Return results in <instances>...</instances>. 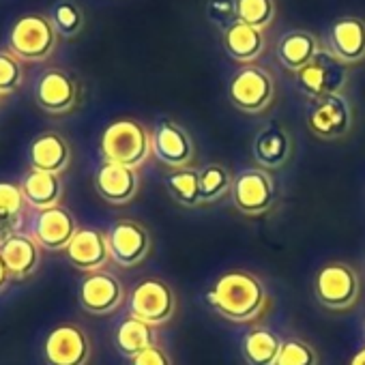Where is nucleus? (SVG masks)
Segmentation results:
<instances>
[{
    "mask_svg": "<svg viewBox=\"0 0 365 365\" xmlns=\"http://www.w3.org/2000/svg\"><path fill=\"white\" fill-rule=\"evenodd\" d=\"M282 344L284 339L275 331L267 327H256L243 335L241 354L247 365H275Z\"/></svg>",
    "mask_w": 365,
    "mask_h": 365,
    "instance_id": "nucleus-25",
    "label": "nucleus"
},
{
    "mask_svg": "<svg viewBox=\"0 0 365 365\" xmlns=\"http://www.w3.org/2000/svg\"><path fill=\"white\" fill-rule=\"evenodd\" d=\"M207 11L213 24L228 29L230 24L237 22V0H211Z\"/></svg>",
    "mask_w": 365,
    "mask_h": 365,
    "instance_id": "nucleus-34",
    "label": "nucleus"
},
{
    "mask_svg": "<svg viewBox=\"0 0 365 365\" xmlns=\"http://www.w3.org/2000/svg\"><path fill=\"white\" fill-rule=\"evenodd\" d=\"M228 99L245 114H262L275 99V82L267 69L247 65L228 82Z\"/></svg>",
    "mask_w": 365,
    "mask_h": 365,
    "instance_id": "nucleus-8",
    "label": "nucleus"
},
{
    "mask_svg": "<svg viewBox=\"0 0 365 365\" xmlns=\"http://www.w3.org/2000/svg\"><path fill=\"white\" fill-rule=\"evenodd\" d=\"M198 174H200V200H202V205H213V202L222 200L226 194H230L235 176L230 174V170L226 165L209 163V165L200 168Z\"/></svg>",
    "mask_w": 365,
    "mask_h": 365,
    "instance_id": "nucleus-28",
    "label": "nucleus"
},
{
    "mask_svg": "<svg viewBox=\"0 0 365 365\" xmlns=\"http://www.w3.org/2000/svg\"><path fill=\"white\" fill-rule=\"evenodd\" d=\"M350 127H352V108L341 93L312 101L307 110V129L314 138L333 142L348 135Z\"/></svg>",
    "mask_w": 365,
    "mask_h": 365,
    "instance_id": "nucleus-9",
    "label": "nucleus"
},
{
    "mask_svg": "<svg viewBox=\"0 0 365 365\" xmlns=\"http://www.w3.org/2000/svg\"><path fill=\"white\" fill-rule=\"evenodd\" d=\"M125 297L127 292L123 282L108 271L86 273V277L80 282L78 288L80 307L93 316H106L116 312L123 305Z\"/></svg>",
    "mask_w": 365,
    "mask_h": 365,
    "instance_id": "nucleus-13",
    "label": "nucleus"
},
{
    "mask_svg": "<svg viewBox=\"0 0 365 365\" xmlns=\"http://www.w3.org/2000/svg\"><path fill=\"white\" fill-rule=\"evenodd\" d=\"M58 43V33L50 16L29 14L20 18L9 33V52L26 63L48 61Z\"/></svg>",
    "mask_w": 365,
    "mask_h": 365,
    "instance_id": "nucleus-4",
    "label": "nucleus"
},
{
    "mask_svg": "<svg viewBox=\"0 0 365 365\" xmlns=\"http://www.w3.org/2000/svg\"><path fill=\"white\" fill-rule=\"evenodd\" d=\"M153 157L170 170H185L196 159V144L185 127L165 118L153 131Z\"/></svg>",
    "mask_w": 365,
    "mask_h": 365,
    "instance_id": "nucleus-11",
    "label": "nucleus"
},
{
    "mask_svg": "<svg viewBox=\"0 0 365 365\" xmlns=\"http://www.w3.org/2000/svg\"><path fill=\"white\" fill-rule=\"evenodd\" d=\"M363 333H365V327H363Z\"/></svg>",
    "mask_w": 365,
    "mask_h": 365,
    "instance_id": "nucleus-38",
    "label": "nucleus"
},
{
    "mask_svg": "<svg viewBox=\"0 0 365 365\" xmlns=\"http://www.w3.org/2000/svg\"><path fill=\"white\" fill-rule=\"evenodd\" d=\"M0 97H3V95H0Z\"/></svg>",
    "mask_w": 365,
    "mask_h": 365,
    "instance_id": "nucleus-39",
    "label": "nucleus"
},
{
    "mask_svg": "<svg viewBox=\"0 0 365 365\" xmlns=\"http://www.w3.org/2000/svg\"><path fill=\"white\" fill-rule=\"evenodd\" d=\"M0 258L11 279H24L35 273L41 260L39 245L33 237L26 235H9L0 241Z\"/></svg>",
    "mask_w": 365,
    "mask_h": 365,
    "instance_id": "nucleus-21",
    "label": "nucleus"
},
{
    "mask_svg": "<svg viewBox=\"0 0 365 365\" xmlns=\"http://www.w3.org/2000/svg\"><path fill=\"white\" fill-rule=\"evenodd\" d=\"M275 18V0H237V20L264 31Z\"/></svg>",
    "mask_w": 365,
    "mask_h": 365,
    "instance_id": "nucleus-30",
    "label": "nucleus"
},
{
    "mask_svg": "<svg viewBox=\"0 0 365 365\" xmlns=\"http://www.w3.org/2000/svg\"><path fill=\"white\" fill-rule=\"evenodd\" d=\"M24 67L14 52L0 50V95H11L22 86Z\"/></svg>",
    "mask_w": 365,
    "mask_h": 365,
    "instance_id": "nucleus-33",
    "label": "nucleus"
},
{
    "mask_svg": "<svg viewBox=\"0 0 365 365\" xmlns=\"http://www.w3.org/2000/svg\"><path fill=\"white\" fill-rule=\"evenodd\" d=\"M65 254L67 260L84 273L103 271L108 262H112L108 232H101L97 228H78Z\"/></svg>",
    "mask_w": 365,
    "mask_h": 365,
    "instance_id": "nucleus-15",
    "label": "nucleus"
},
{
    "mask_svg": "<svg viewBox=\"0 0 365 365\" xmlns=\"http://www.w3.org/2000/svg\"><path fill=\"white\" fill-rule=\"evenodd\" d=\"M50 20L58 37H76L84 26V14L73 0H58L50 9Z\"/></svg>",
    "mask_w": 365,
    "mask_h": 365,
    "instance_id": "nucleus-29",
    "label": "nucleus"
},
{
    "mask_svg": "<svg viewBox=\"0 0 365 365\" xmlns=\"http://www.w3.org/2000/svg\"><path fill=\"white\" fill-rule=\"evenodd\" d=\"M316 301L331 312H348L361 294V277L348 262H329L318 269L312 282Z\"/></svg>",
    "mask_w": 365,
    "mask_h": 365,
    "instance_id": "nucleus-3",
    "label": "nucleus"
},
{
    "mask_svg": "<svg viewBox=\"0 0 365 365\" xmlns=\"http://www.w3.org/2000/svg\"><path fill=\"white\" fill-rule=\"evenodd\" d=\"M224 48L226 52L239 61V63H254L262 52H264V37L262 31L243 24V22H235L224 31Z\"/></svg>",
    "mask_w": 365,
    "mask_h": 365,
    "instance_id": "nucleus-23",
    "label": "nucleus"
},
{
    "mask_svg": "<svg viewBox=\"0 0 365 365\" xmlns=\"http://www.w3.org/2000/svg\"><path fill=\"white\" fill-rule=\"evenodd\" d=\"M9 279H11V277H9V273H7V269H5V262H3V258H0V290H3V288L7 286Z\"/></svg>",
    "mask_w": 365,
    "mask_h": 365,
    "instance_id": "nucleus-36",
    "label": "nucleus"
},
{
    "mask_svg": "<svg viewBox=\"0 0 365 365\" xmlns=\"http://www.w3.org/2000/svg\"><path fill=\"white\" fill-rule=\"evenodd\" d=\"M20 187H22L26 205L31 209H37V213L61 207V200H63V178H61V174L31 170L29 176L22 180Z\"/></svg>",
    "mask_w": 365,
    "mask_h": 365,
    "instance_id": "nucleus-22",
    "label": "nucleus"
},
{
    "mask_svg": "<svg viewBox=\"0 0 365 365\" xmlns=\"http://www.w3.org/2000/svg\"><path fill=\"white\" fill-rule=\"evenodd\" d=\"M114 346L123 356L133 359L150 346H157V327L129 316L123 322H118L114 331Z\"/></svg>",
    "mask_w": 365,
    "mask_h": 365,
    "instance_id": "nucleus-24",
    "label": "nucleus"
},
{
    "mask_svg": "<svg viewBox=\"0 0 365 365\" xmlns=\"http://www.w3.org/2000/svg\"><path fill=\"white\" fill-rule=\"evenodd\" d=\"M80 88L63 69H48L35 82V101L48 114H67L78 106Z\"/></svg>",
    "mask_w": 365,
    "mask_h": 365,
    "instance_id": "nucleus-14",
    "label": "nucleus"
},
{
    "mask_svg": "<svg viewBox=\"0 0 365 365\" xmlns=\"http://www.w3.org/2000/svg\"><path fill=\"white\" fill-rule=\"evenodd\" d=\"M129 365H174V363L161 346H150L148 350L129 359Z\"/></svg>",
    "mask_w": 365,
    "mask_h": 365,
    "instance_id": "nucleus-35",
    "label": "nucleus"
},
{
    "mask_svg": "<svg viewBox=\"0 0 365 365\" xmlns=\"http://www.w3.org/2000/svg\"><path fill=\"white\" fill-rule=\"evenodd\" d=\"M112 262L123 269H133L146 260L153 247L150 232L135 220H116L108 230Z\"/></svg>",
    "mask_w": 365,
    "mask_h": 365,
    "instance_id": "nucleus-10",
    "label": "nucleus"
},
{
    "mask_svg": "<svg viewBox=\"0 0 365 365\" xmlns=\"http://www.w3.org/2000/svg\"><path fill=\"white\" fill-rule=\"evenodd\" d=\"M275 365H318V352L309 341L301 337H288L282 344Z\"/></svg>",
    "mask_w": 365,
    "mask_h": 365,
    "instance_id": "nucleus-32",
    "label": "nucleus"
},
{
    "mask_svg": "<svg viewBox=\"0 0 365 365\" xmlns=\"http://www.w3.org/2000/svg\"><path fill=\"white\" fill-rule=\"evenodd\" d=\"M327 50L344 65H356L365 58V22L356 18L337 20L329 29Z\"/></svg>",
    "mask_w": 365,
    "mask_h": 365,
    "instance_id": "nucleus-20",
    "label": "nucleus"
},
{
    "mask_svg": "<svg viewBox=\"0 0 365 365\" xmlns=\"http://www.w3.org/2000/svg\"><path fill=\"white\" fill-rule=\"evenodd\" d=\"M76 232V217L65 207L39 211L33 220V239L48 252H65Z\"/></svg>",
    "mask_w": 365,
    "mask_h": 365,
    "instance_id": "nucleus-16",
    "label": "nucleus"
},
{
    "mask_svg": "<svg viewBox=\"0 0 365 365\" xmlns=\"http://www.w3.org/2000/svg\"><path fill=\"white\" fill-rule=\"evenodd\" d=\"M165 190L170 198L182 209H196L202 205L200 200V174L194 168L172 170L165 176Z\"/></svg>",
    "mask_w": 365,
    "mask_h": 365,
    "instance_id": "nucleus-27",
    "label": "nucleus"
},
{
    "mask_svg": "<svg viewBox=\"0 0 365 365\" xmlns=\"http://www.w3.org/2000/svg\"><path fill=\"white\" fill-rule=\"evenodd\" d=\"M230 200L235 209L245 217L267 215L277 202L275 180L264 168H247L241 170L230 190Z\"/></svg>",
    "mask_w": 365,
    "mask_h": 365,
    "instance_id": "nucleus-6",
    "label": "nucleus"
},
{
    "mask_svg": "<svg viewBox=\"0 0 365 365\" xmlns=\"http://www.w3.org/2000/svg\"><path fill=\"white\" fill-rule=\"evenodd\" d=\"M26 207L22 187L14 182H0V228L16 224Z\"/></svg>",
    "mask_w": 365,
    "mask_h": 365,
    "instance_id": "nucleus-31",
    "label": "nucleus"
},
{
    "mask_svg": "<svg viewBox=\"0 0 365 365\" xmlns=\"http://www.w3.org/2000/svg\"><path fill=\"white\" fill-rule=\"evenodd\" d=\"M320 52L318 39L305 31H292L277 43V61L288 71H301Z\"/></svg>",
    "mask_w": 365,
    "mask_h": 365,
    "instance_id": "nucleus-26",
    "label": "nucleus"
},
{
    "mask_svg": "<svg viewBox=\"0 0 365 365\" xmlns=\"http://www.w3.org/2000/svg\"><path fill=\"white\" fill-rule=\"evenodd\" d=\"M207 303L213 312L230 322H254L262 318L271 305L264 282L245 269L222 273L207 290Z\"/></svg>",
    "mask_w": 365,
    "mask_h": 365,
    "instance_id": "nucleus-1",
    "label": "nucleus"
},
{
    "mask_svg": "<svg viewBox=\"0 0 365 365\" xmlns=\"http://www.w3.org/2000/svg\"><path fill=\"white\" fill-rule=\"evenodd\" d=\"M29 163H31V170L63 174L71 163L69 142L56 131H46L37 135L29 148Z\"/></svg>",
    "mask_w": 365,
    "mask_h": 365,
    "instance_id": "nucleus-19",
    "label": "nucleus"
},
{
    "mask_svg": "<svg viewBox=\"0 0 365 365\" xmlns=\"http://www.w3.org/2000/svg\"><path fill=\"white\" fill-rule=\"evenodd\" d=\"M348 365H365V346L350 359V363Z\"/></svg>",
    "mask_w": 365,
    "mask_h": 365,
    "instance_id": "nucleus-37",
    "label": "nucleus"
},
{
    "mask_svg": "<svg viewBox=\"0 0 365 365\" xmlns=\"http://www.w3.org/2000/svg\"><path fill=\"white\" fill-rule=\"evenodd\" d=\"M292 150H294L292 138H290L288 129L282 127L279 123H271V125L262 127L252 142V155H254L258 168H264V170L284 168L290 161Z\"/></svg>",
    "mask_w": 365,
    "mask_h": 365,
    "instance_id": "nucleus-18",
    "label": "nucleus"
},
{
    "mask_svg": "<svg viewBox=\"0 0 365 365\" xmlns=\"http://www.w3.org/2000/svg\"><path fill=\"white\" fill-rule=\"evenodd\" d=\"M294 80L299 91L316 101L344 91L348 82V65H344L327 48H320V52L301 71L294 73Z\"/></svg>",
    "mask_w": 365,
    "mask_h": 365,
    "instance_id": "nucleus-7",
    "label": "nucleus"
},
{
    "mask_svg": "<svg viewBox=\"0 0 365 365\" xmlns=\"http://www.w3.org/2000/svg\"><path fill=\"white\" fill-rule=\"evenodd\" d=\"M103 161L140 170L153 155V133L135 118L112 120L99 140Z\"/></svg>",
    "mask_w": 365,
    "mask_h": 365,
    "instance_id": "nucleus-2",
    "label": "nucleus"
},
{
    "mask_svg": "<svg viewBox=\"0 0 365 365\" xmlns=\"http://www.w3.org/2000/svg\"><path fill=\"white\" fill-rule=\"evenodd\" d=\"M95 190L110 205H127L140 192V174L133 168L103 161L95 174Z\"/></svg>",
    "mask_w": 365,
    "mask_h": 365,
    "instance_id": "nucleus-17",
    "label": "nucleus"
},
{
    "mask_svg": "<svg viewBox=\"0 0 365 365\" xmlns=\"http://www.w3.org/2000/svg\"><path fill=\"white\" fill-rule=\"evenodd\" d=\"M127 303H129V314L133 318L153 327L168 324L178 307L174 288L159 277H146L138 282L129 292Z\"/></svg>",
    "mask_w": 365,
    "mask_h": 365,
    "instance_id": "nucleus-5",
    "label": "nucleus"
},
{
    "mask_svg": "<svg viewBox=\"0 0 365 365\" xmlns=\"http://www.w3.org/2000/svg\"><path fill=\"white\" fill-rule=\"evenodd\" d=\"M91 337L80 324L63 322L54 327L43 344L48 365H86L91 361Z\"/></svg>",
    "mask_w": 365,
    "mask_h": 365,
    "instance_id": "nucleus-12",
    "label": "nucleus"
}]
</instances>
